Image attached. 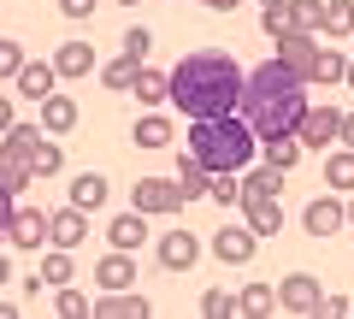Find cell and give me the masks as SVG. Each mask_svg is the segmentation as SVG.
<instances>
[{"instance_id": "48", "label": "cell", "mask_w": 354, "mask_h": 319, "mask_svg": "<svg viewBox=\"0 0 354 319\" xmlns=\"http://www.w3.org/2000/svg\"><path fill=\"white\" fill-rule=\"evenodd\" d=\"M260 6H272V0H260Z\"/></svg>"}, {"instance_id": "1", "label": "cell", "mask_w": 354, "mask_h": 319, "mask_svg": "<svg viewBox=\"0 0 354 319\" xmlns=\"http://www.w3.org/2000/svg\"><path fill=\"white\" fill-rule=\"evenodd\" d=\"M236 95H242V65L225 48H195L165 71V101L189 118L236 113Z\"/></svg>"}, {"instance_id": "46", "label": "cell", "mask_w": 354, "mask_h": 319, "mask_svg": "<svg viewBox=\"0 0 354 319\" xmlns=\"http://www.w3.org/2000/svg\"><path fill=\"white\" fill-rule=\"evenodd\" d=\"M342 83H348V89H354V60H348V71H342Z\"/></svg>"}, {"instance_id": "35", "label": "cell", "mask_w": 354, "mask_h": 319, "mask_svg": "<svg viewBox=\"0 0 354 319\" xmlns=\"http://www.w3.org/2000/svg\"><path fill=\"white\" fill-rule=\"evenodd\" d=\"M201 313H207V319H225V313H236V295H225V290H207V295H201Z\"/></svg>"}, {"instance_id": "38", "label": "cell", "mask_w": 354, "mask_h": 319, "mask_svg": "<svg viewBox=\"0 0 354 319\" xmlns=\"http://www.w3.org/2000/svg\"><path fill=\"white\" fill-rule=\"evenodd\" d=\"M148 48H153L148 30H130V36H124V53H130V60H148Z\"/></svg>"}, {"instance_id": "40", "label": "cell", "mask_w": 354, "mask_h": 319, "mask_svg": "<svg viewBox=\"0 0 354 319\" xmlns=\"http://www.w3.org/2000/svg\"><path fill=\"white\" fill-rule=\"evenodd\" d=\"M12 207H18V195L6 190V183H0V230H6V219H12Z\"/></svg>"}, {"instance_id": "45", "label": "cell", "mask_w": 354, "mask_h": 319, "mask_svg": "<svg viewBox=\"0 0 354 319\" xmlns=\"http://www.w3.org/2000/svg\"><path fill=\"white\" fill-rule=\"evenodd\" d=\"M342 219H348V225H354V195H348V207H342Z\"/></svg>"}, {"instance_id": "20", "label": "cell", "mask_w": 354, "mask_h": 319, "mask_svg": "<svg viewBox=\"0 0 354 319\" xmlns=\"http://www.w3.org/2000/svg\"><path fill=\"white\" fill-rule=\"evenodd\" d=\"M95 284H101V290H130V284H136V260H130L124 248H113V255L95 266Z\"/></svg>"}, {"instance_id": "6", "label": "cell", "mask_w": 354, "mask_h": 319, "mask_svg": "<svg viewBox=\"0 0 354 319\" xmlns=\"http://www.w3.org/2000/svg\"><path fill=\"white\" fill-rule=\"evenodd\" d=\"M183 201H189V195H183L177 178H142L136 190H130V207H136V213H177Z\"/></svg>"}, {"instance_id": "47", "label": "cell", "mask_w": 354, "mask_h": 319, "mask_svg": "<svg viewBox=\"0 0 354 319\" xmlns=\"http://www.w3.org/2000/svg\"><path fill=\"white\" fill-rule=\"evenodd\" d=\"M118 6H136V0H118Z\"/></svg>"}, {"instance_id": "8", "label": "cell", "mask_w": 354, "mask_h": 319, "mask_svg": "<svg viewBox=\"0 0 354 319\" xmlns=\"http://www.w3.org/2000/svg\"><path fill=\"white\" fill-rule=\"evenodd\" d=\"M0 237H12V248H48V213L41 207H12Z\"/></svg>"}, {"instance_id": "7", "label": "cell", "mask_w": 354, "mask_h": 319, "mask_svg": "<svg viewBox=\"0 0 354 319\" xmlns=\"http://www.w3.org/2000/svg\"><path fill=\"white\" fill-rule=\"evenodd\" d=\"M278 307L283 313H319V307H325V290H319V278L313 272H290V278L278 284Z\"/></svg>"}, {"instance_id": "15", "label": "cell", "mask_w": 354, "mask_h": 319, "mask_svg": "<svg viewBox=\"0 0 354 319\" xmlns=\"http://www.w3.org/2000/svg\"><path fill=\"white\" fill-rule=\"evenodd\" d=\"M313 53H319V36H307V30H283L278 36V60L290 65V71H313Z\"/></svg>"}, {"instance_id": "41", "label": "cell", "mask_w": 354, "mask_h": 319, "mask_svg": "<svg viewBox=\"0 0 354 319\" xmlns=\"http://www.w3.org/2000/svg\"><path fill=\"white\" fill-rule=\"evenodd\" d=\"M337 142H342V148H354V113H342V136Z\"/></svg>"}, {"instance_id": "16", "label": "cell", "mask_w": 354, "mask_h": 319, "mask_svg": "<svg viewBox=\"0 0 354 319\" xmlns=\"http://www.w3.org/2000/svg\"><path fill=\"white\" fill-rule=\"evenodd\" d=\"M41 130H48V136H65V130H77V101H71V95H59V89L41 95Z\"/></svg>"}, {"instance_id": "36", "label": "cell", "mask_w": 354, "mask_h": 319, "mask_svg": "<svg viewBox=\"0 0 354 319\" xmlns=\"http://www.w3.org/2000/svg\"><path fill=\"white\" fill-rule=\"evenodd\" d=\"M53 307H59L65 319H83V313H88V302H83L77 290H65V284H59V295H53Z\"/></svg>"}, {"instance_id": "30", "label": "cell", "mask_w": 354, "mask_h": 319, "mask_svg": "<svg viewBox=\"0 0 354 319\" xmlns=\"http://www.w3.org/2000/svg\"><path fill=\"white\" fill-rule=\"evenodd\" d=\"M130 95H136L142 107H160V101H165V71H148V65H142L136 83H130Z\"/></svg>"}, {"instance_id": "37", "label": "cell", "mask_w": 354, "mask_h": 319, "mask_svg": "<svg viewBox=\"0 0 354 319\" xmlns=\"http://www.w3.org/2000/svg\"><path fill=\"white\" fill-rule=\"evenodd\" d=\"M18 65H24V48L0 36V77H18Z\"/></svg>"}, {"instance_id": "39", "label": "cell", "mask_w": 354, "mask_h": 319, "mask_svg": "<svg viewBox=\"0 0 354 319\" xmlns=\"http://www.w3.org/2000/svg\"><path fill=\"white\" fill-rule=\"evenodd\" d=\"M65 18H95V0H59Z\"/></svg>"}, {"instance_id": "17", "label": "cell", "mask_w": 354, "mask_h": 319, "mask_svg": "<svg viewBox=\"0 0 354 319\" xmlns=\"http://www.w3.org/2000/svg\"><path fill=\"white\" fill-rule=\"evenodd\" d=\"M142 237H148V213H136V207H130V213H118L113 225H106V243H113V248H124V255H136V248H142Z\"/></svg>"}, {"instance_id": "44", "label": "cell", "mask_w": 354, "mask_h": 319, "mask_svg": "<svg viewBox=\"0 0 354 319\" xmlns=\"http://www.w3.org/2000/svg\"><path fill=\"white\" fill-rule=\"evenodd\" d=\"M0 284H12V260L6 255H0Z\"/></svg>"}, {"instance_id": "12", "label": "cell", "mask_w": 354, "mask_h": 319, "mask_svg": "<svg viewBox=\"0 0 354 319\" xmlns=\"http://www.w3.org/2000/svg\"><path fill=\"white\" fill-rule=\"evenodd\" d=\"M254 248H260V237H254L248 225H225V230L213 237V255L225 260V266H248V260H254Z\"/></svg>"}, {"instance_id": "31", "label": "cell", "mask_w": 354, "mask_h": 319, "mask_svg": "<svg viewBox=\"0 0 354 319\" xmlns=\"http://www.w3.org/2000/svg\"><path fill=\"white\" fill-rule=\"evenodd\" d=\"M136 71H142V60H130V53H118V60H113V65L101 71V83H106V89H124V95H130V83H136Z\"/></svg>"}, {"instance_id": "24", "label": "cell", "mask_w": 354, "mask_h": 319, "mask_svg": "<svg viewBox=\"0 0 354 319\" xmlns=\"http://www.w3.org/2000/svg\"><path fill=\"white\" fill-rule=\"evenodd\" d=\"M283 6H290V30L325 36V0H283Z\"/></svg>"}, {"instance_id": "19", "label": "cell", "mask_w": 354, "mask_h": 319, "mask_svg": "<svg viewBox=\"0 0 354 319\" xmlns=\"http://www.w3.org/2000/svg\"><path fill=\"white\" fill-rule=\"evenodd\" d=\"M53 71L59 77H88L95 71V42H59L53 48Z\"/></svg>"}, {"instance_id": "25", "label": "cell", "mask_w": 354, "mask_h": 319, "mask_svg": "<svg viewBox=\"0 0 354 319\" xmlns=\"http://www.w3.org/2000/svg\"><path fill=\"white\" fill-rule=\"evenodd\" d=\"M30 172H36V178H59V172H65V148L48 136V130H41L36 154H30Z\"/></svg>"}, {"instance_id": "23", "label": "cell", "mask_w": 354, "mask_h": 319, "mask_svg": "<svg viewBox=\"0 0 354 319\" xmlns=\"http://www.w3.org/2000/svg\"><path fill=\"white\" fill-rule=\"evenodd\" d=\"M325 190H354V148H325Z\"/></svg>"}, {"instance_id": "22", "label": "cell", "mask_w": 354, "mask_h": 319, "mask_svg": "<svg viewBox=\"0 0 354 319\" xmlns=\"http://www.w3.org/2000/svg\"><path fill=\"white\" fill-rule=\"evenodd\" d=\"M260 154H266V166H272V172H295L307 148H301L295 136H266V142H260Z\"/></svg>"}, {"instance_id": "4", "label": "cell", "mask_w": 354, "mask_h": 319, "mask_svg": "<svg viewBox=\"0 0 354 319\" xmlns=\"http://www.w3.org/2000/svg\"><path fill=\"white\" fill-rule=\"evenodd\" d=\"M36 142H41V125H6L0 130V183H6V190H30V183H36V172H30V154H36Z\"/></svg>"}, {"instance_id": "27", "label": "cell", "mask_w": 354, "mask_h": 319, "mask_svg": "<svg viewBox=\"0 0 354 319\" xmlns=\"http://www.w3.org/2000/svg\"><path fill=\"white\" fill-rule=\"evenodd\" d=\"M342 71H348V60H342L337 48H319V53H313V71H307V83H342Z\"/></svg>"}, {"instance_id": "33", "label": "cell", "mask_w": 354, "mask_h": 319, "mask_svg": "<svg viewBox=\"0 0 354 319\" xmlns=\"http://www.w3.org/2000/svg\"><path fill=\"white\" fill-rule=\"evenodd\" d=\"M41 284H71V248H53L41 260Z\"/></svg>"}, {"instance_id": "26", "label": "cell", "mask_w": 354, "mask_h": 319, "mask_svg": "<svg viewBox=\"0 0 354 319\" xmlns=\"http://www.w3.org/2000/svg\"><path fill=\"white\" fill-rule=\"evenodd\" d=\"M236 313H248V319L278 313V290H272V284H248V290L236 295Z\"/></svg>"}, {"instance_id": "13", "label": "cell", "mask_w": 354, "mask_h": 319, "mask_svg": "<svg viewBox=\"0 0 354 319\" xmlns=\"http://www.w3.org/2000/svg\"><path fill=\"white\" fill-rule=\"evenodd\" d=\"M88 313H101V319H142L148 313V295H142L136 284H130V290H101Z\"/></svg>"}, {"instance_id": "43", "label": "cell", "mask_w": 354, "mask_h": 319, "mask_svg": "<svg viewBox=\"0 0 354 319\" xmlns=\"http://www.w3.org/2000/svg\"><path fill=\"white\" fill-rule=\"evenodd\" d=\"M201 6H213V12H236L242 0H201Z\"/></svg>"}, {"instance_id": "9", "label": "cell", "mask_w": 354, "mask_h": 319, "mask_svg": "<svg viewBox=\"0 0 354 319\" xmlns=\"http://www.w3.org/2000/svg\"><path fill=\"white\" fill-rule=\"evenodd\" d=\"M153 255H160L165 272H189L201 260V243H195V230H165L160 243H153Z\"/></svg>"}, {"instance_id": "3", "label": "cell", "mask_w": 354, "mask_h": 319, "mask_svg": "<svg viewBox=\"0 0 354 319\" xmlns=\"http://www.w3.org/2000/svg\"><path fill=\"white\" fill-rule=\"evenodd\" d=\"M195 166L207 172H242L260 154V136L242 125V113H218V118H189V148Z\"/></svg>"}, {"instance_id": "21", "label": "cell", "mask_w": 354, "mask_h": 319, "mask_svg": "<svg viewBox=\"0 0 354 319\" xmlns=\"http://www.w3.org/2000/svg\"><path fill=\"white\" fill-rule=\"evenodd\" d=\"M106 195H113V190H106L101 172H77V178H71V207H83V213L106 207Z\"/></svg>"}, {"instance_id": "28", "label": "cell", "mask_w": 354, "mask_h": 319, "mask_svg": "<svg viewBox=\"0 0 354 319\" xmlns=\"http://www.w3.org/2000/svg\"><path fill=\"white\" fill-rule=\"evenodd\" d=\"M165 142H171V118L142 113V118H136V148H165Z\"/></svg>"}, {"instance_id": "32", "label": "cell", "mask_w": 354, "mask_h": 319, "mask_svg": "<svg viewBox=\"0 0 354 319\" xmlns=\"http://www.w3.org/2000/svg\"><path fill=\"white\" fill-rule=\"evenodd\" d=\"M325 36H354V0H325Z\"/></svg>"}, {"instance_id": "29", "label": "cell", "mask_w": 354, "mask_h": 319, "mask_svg": "<svg viewBox=\"0 0 354 319\" xmlns=\"http://www.w3.org/2000/svg\"><path fill=\"white\" fill-rule=\"evenodd\" d=\"M177 183H183V195L195 201V195H207V183H213V172H207V166H195L189 154H177Z\"/></svg>"}, {"instance_id": "14", "label": "cell", "mask_w": 354, "mask_h": 319, "mask_svg": "<svg viewBox=\"0 0 354 319\" xmlns=\"http://www.w3.org/2000/svg\"><path fill=\"white\" fill-rule=\"evenodd\" d=\"M242 225H248L254 237H278V230H283V201H278V195L242 201Z\"/></svg>"}, {"instance_id": "5", "label": "cell", "mask_w": 354, "mask_h": 319, "mask_svg": "<svg viewBox=\"0 0 354 319\" xmlns=\"http://www.w3.org/2000/svg\"><path fill=\"white\" fill-rule=\"evenodd\" d=\"M337 136H342V113L337 107H313L307 101V113L295 118V142H301V148H330Z\"/></svg>"}, {"instance_id": "42", "label": "cell", "mask_w": 354, "mask_h": 319, "mask_svg": "<svg viewBox=\"0 0 354 319\" xmlns=\"http://www.w3.org/2000/svg\"><path fill=\"white\" fill-rule=\"evenodd\" d=\"M12 125V95H0V130Z\"/></svg>"}, {"instance_id": "10", "label": "cell", "mask_w": 354, "mask_h": 319, "mask_svg": "<svg viewBox=\"0 0 354 319\" xmlns=\"http://www.w3.org/2000/svg\"><path fill=\"white\" fill-rule=\"evenodd\" d=\"M48 243L53 248H83L88 243V213H83V207H59V213H48Z\"/></svg>"}, {"instance_id": "18", "label": "cell", "mask_w": 354, "mask_h": 319, "mask_svg": "<svg viewBox=\"0 0 354 319\" xmlns=\"http://www.w3.org/2000/svg\"><path fill=\"white\" fill-rule=\"evenodd\" d=\"M18 95H30V101H41V95L53 89V83H59V71H53V60H24L18 65Z\"/></svg>"}, {"instance_id": "11", "label": "cell", "mask_w": 354, "mask_h": 319, "mask_svg": "<svg viewBox=\"0 0 354 319\" xmlns=\"http://www.w3.org/2000/svg\"><path fill=\"white\" fill-rule=\"evenodd\" d=\"M301 225H307V237H319V243H325V237H337L348 219H342V201H337V195H319V201L301 207Z\"/></svg>"}, {"instance_id": "2", "label": "cell", "mask_w": 354, "mask_h": 319, "mask_svg": "<svg viewBox=\"0 0 354 319\" xmlns=\"http://www.w3.org/2000/svg\"><path fill=\"white\" fill-rule=\"evenodd\" d=\"M236 113L254 136H295V118L307 113V77L290 71V65L272 53L266 65L242 71V95H236Z\"/></svg>"}, {"instance_id": "34", "label": "cell", "mask_w": 354, "mask_h": 319, "mask_svg": "<svg viewBox=\"0 0 354 319\" xmlns=\"http://www.w3.org/2000/svg\"><path fill=\"white\" fill-rule=\"evenodd\" d=\"M260 24H266V36L278 42L283 30H290V6H283V0H272V6H266V12H260Z\"/></svg>"}]
</instances>
